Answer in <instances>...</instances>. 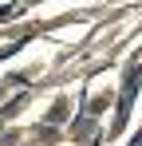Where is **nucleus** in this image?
Masks as SVG:
<instances>
[{"label":"nucleus","instance_id":"f257e3e1","mask_svg":"<svg viewBox=\"0 0 142 146\" xmlns=\"http://www.w3.org/2000/svg\"><path fill=\"white\" fill-rule=\"evenodd\" d=\"M138 79H142V71L138 67H130L126 71V83H122V99H118V115H115V130L126 122V115H130V103H134V91H138Z\"/></svg>","mask_w":142,"mask_h":146},{"label":"nucleus","instance_id":"f03ea898","mask_svg":"<svg viewBox=\"0 0 142 146\" xmlns=\"http://www.w3.org/2000/svg\"><path fill=\"white\" fill-rule=\"evenodd\" d=\"M20 12H24L20 4H12V8H0V20H12V16H20Z\"/></svg>","mask_w":142,"mask_h":146},{"label":"nucleus","instance_id":"7ed1b4c3","mask_svg":"<svg viewBox=\"0 0 142 146\" xmlns=\"http://www.w3.org/2000/svg\"><path fill=\"white\" fill-rule=\"evenodd\" d=\"M12 51H16V48H0V59H4V55H12Z\"/></svg>","mask_w":142,"mask_h":146},{"label":"nucleus","instance_id":"20e7f679","mask_svg":"<svg viewBox=\"0 0 142 146\" xmlns=\"http://www.w3.org/2000/svg\"><path fill=\"white\" fill-rule=\"evenodd\" d=\"M130 146H142V134H138V138H134V142H130Z\"/></svg>","mask_w":142,"mask_h":146}]
</instances>
